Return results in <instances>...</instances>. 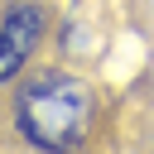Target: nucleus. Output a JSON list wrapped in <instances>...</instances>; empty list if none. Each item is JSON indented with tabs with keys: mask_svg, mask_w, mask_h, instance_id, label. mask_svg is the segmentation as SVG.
<instances>
[{
	"mask_svg": "<svg viewBox=\"0 0 154 154\" xmlns=\"http://www.w3.org/2000/svg\"><path fill=\"white\" fill-rule=\"evenodd\" d=\"M91 87L72 72H34L14 91V125L38 149H72L91 125Z\"/></svg>",
	"mask_w": 154,
	"mask_h": 154,
	"instance_id": "obj_1",
	"label": "nucleus"
},
{
	"mask_svg": "<svg viewBox=\"0 0 154 154\" xmlns=\"http://www.w3.org/2000/svg\"><path fill=\"white\" fill-rule=\"evenodd\" d=\"M43 29H48V14H43L38 0H14L10 5V14L0 19V82H10L34 58Z\"/></svg>",
	"mask_w": 154,
	"mask_h": 154,
	"instance_id": "obj_2",
	"label": "nucleus"
}]
</instances>
